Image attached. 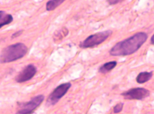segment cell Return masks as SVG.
<instances>
[{
	"instance_id": "8",
	"label": "cell",
	"mask_w": 154,
	"mask_h": 114,
	"mask_svg": "<svg viewBox=\"0 0 154 114\" xmlns=\"http://www.w3.org/2000/svg\"><path fill=\"white\" fill-rule=\"evenodd\" d=\"M153 75L152 72H144L140 73L136 78L137 82L139 84H143L149 80Z\"/></svg>"
},
{
	"instance_id": "15",
	"label": "cell",
	"mask_w": 154,
	"mask_h": 114,
	"mask_svg": "<svg viewBox=\"0 0 154 114\" xmlns=\"http://www.w3.org/2000/svg\"><path fill=\"white\" fill-rule=\"evenodd\" d=\"M151 42L152 44H154V34L151 37Z\"/></svg>"
},
{
	"instance_id": "6",
	"label": "cell",
	"mask_w": 154,
	"mask_h": 114,
	"mask_svg": "<svg viewBox=\"0 0 154 114\" xmlns=\"http://www.w3.org/2000/svg\"><path fill=\"white\" fill-rule=\"evenodd\" d=\"M149 90L140 87L131 88L121 94L125 99L129 100H142L149 96Z\"/></svg>"
},
{
	"instance_id": "4",
	"label": "cell",
	"mask_w": 154,
	"mask_h": 114,
	"mask_svg": "<svg viewBox=\"0 0 154 114\" xmlns=\"http://www.w3.org/2000/svg\"><path fill=\"white\" fill-rule=\"evenodd\" d=\"M71 86L69 82L62 84L56 87L48 97L47 103L49 105L56 104L66 93Z\"/></svg>"
},
{
	"instance_id": "13",
	"label": "cell",
	"mask_w": 154,
	"mask_h": 114,
	"mask_svg": "<svg viewBox=\"0 0 154 114\" xmlns=\"http://www.w3.org/2000/svg\"><path fill=\"white\" fill-rule=\"evenodd\" d=\"M22 32V30L19 31L18 32H16L12 35L11 37L12 38H14L15 37H17L20 34H21Z\"/></svg>"
},
{
	"instance_id": "5",
	"label": "cell",
	"mask_w": 154,
	"mask_h": 114,
	"mask_svg": "<svg viewBox=\"0 0 154 114\" xmlns=\"http://www.w3.org/2000/svg\"><path fill=\"white\" fill-rule=\"evenodd\" d=\"M44 98L42 95L33 97L29 101L21 105L17 114H31L42 103Z\"/></svg>"
},
{
	"instance_id": "10",
	"label": "cell",
	"mask_w": 154,
	"mask_h": 114,
	"mask_svg": "<svg viewBox=\"0 0 154 114\" xmlns=\"http://www.w3.org/2000/svg\"><path fill=\"white\" fill-rule=\"evenodd\" d=\"M117 64L115 61H111L103 64L99 68L100 72L103 73L107 72L114 68Z\"/></svg>"
},
{
	"instance_id": "14",
	"label": "cell",
	"mask_w": 154,
	"mask_h": 114,
	"mask_svg": "<svg viewBox=\"0 0 154 114\" xmlns=\"http://www.w3.org/2000/svg\"><path fill=\"white\" fill-rule=\"evenodd\" d=\"M107 2L110 5H114L119 2L120 0H107Z\"/></svg>"
},
{
	"instance_id": "3",
	"label": "cell",
	"mask_w": 154,
	"mask_h": 114,
	"mask_svg": "<svg viewBox=\"0 0 154 114\" xmlns=\"http://www.w3.org/2000/svg\"><path fill=\"white\" fill-rule=\"evenodd\" d=\"M112 33V31L108 30L91 35L80 44V47L88 48L99 45L105 41Z\"/></svg>"
},
{
	"instance_id": "11",
	"label": "cell",
	"mask_w": 154,
	"mask_h": 114,
	"mask_svg": "<svg viewBox=\"0 0 154 114\" xmlns=\"http://www.w3.org/2000/svg\"><path fill=\"white\" fill-rule=\"evenodd\" d=\"M64 1V0H62L49 1L46 3V9L48 11L53 10L61 4Z\"/></svg>"
},
{
	"instance_id": "1",
	"label": "cell",
	"mask_w": 154,
	"mask_h": 114,
	"mask_svg": "<svg viewBox=\"0 0 154 114\" xmlns=\"http://www.w3.org/2000/svg\"><path fill=\"white\" fill-rule=\"evenodd\" d=\"M148 38L144 32L137 33L129 38L117 43L110 50L109 53L112 56H124L136 51Z\"/></svg>"
},
{
	"instance_id": "2",
	"label": "cell",
	"mask_w": 154,
	"mask_h": 114,
	"mask_svg": "<svg viewBox=\"0 0 154 114\" xmlns=\"http://www.w3.org/2000/svg\"><path fill=\"white\" fill-rule=\"evenodd\" d=\"M27 51V47L22 43H18L9 45L2 51L0 62L6 63L16 60L24 56Z\"/></svg>"
},
{
	"instance_id": "7",
	"label": "cell",
	"mask_w": 154,
	"mask_h": 114,
	"mask_svg": "<svg viewBox=\"0 0 154 114\" xmlns=\"http://www.w3.org/2000/svg\"><path fill=\"white\" fill-rule=\"evenodd\" d=\"M36 72V67L33 64H29L25 67L18 75L16 78V81L18 83L28 81L34 76Z\"/></svg>"
},
{
	"instance_id": "9",
	"label": "cell",
	"mask_w": 154,
	"mask_h": 114,
	"mask_svg": "<svg viewBox=\"0 0 154 114\" xmlns=\"http://www.w3.org/2000/svg\"><path fill=\"white\" fill-rule=\"evenodd\" d=\"M13 17L9 14H7L3 11H0V27L8 24L12 21Z\"/></svg>"
},
{
	"instance_id": "12",
	"label": "cell",
	"mask_w": 154,
	"mask_h": 114,
	"mask_svg": "<svg viewBox=\"0 0 154 114\" xmlns=\"http://www.w3.org/2000/svg\"><path fill=\"white\" fill-rule=\"evenodd\" d=\"M123 106V103H122L117 104L114 107V112L116 113L120 112L122 109Z\"/></svg>"
}]
</instances>
